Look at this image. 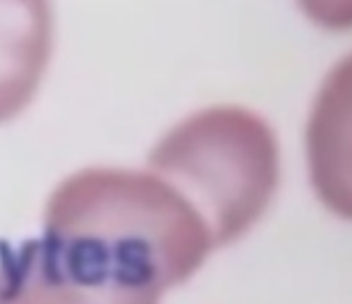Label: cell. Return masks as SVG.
I'll return each mask as SVG.
<instances>
[{
    "label": "cell",
    "instance_id": "6da1fadb",
    "mask_svg": "<svg viewBox=\"0 0 352 304\" xmlns=\"http://www.w3.org/2000/svg\"><path fill=\"white\" fill-rule=\"evenodd\" d=\"M36 242L70 281L161 297L213 249L195 208L153 173L84 168L56 187Z\"/></svg>",
    "mask_w": 352,
    "mask_h": 304
},
{
    "label": "cell",
    "instance_id": "7a4b0ae2",
    "mask_svg": "<svg viewBox=\"0 0 352 304\" xmlns=\"http://www.w3.org/2000/svg\"><path fill=\"white\" fill-rule=\"evenodd\" d=\"M148 173L204 221L213 247L240 240L278 187V142L247 108H206L170 129L148 153Z\"/></svg>",
    "mask_w": 352,
    "mask_h": 304
},
{
    "label": "cell",
    "instance_id": "3957f363",
    "mask_svg": "<svg viewBox=\"0 0 352 304\" xmlns=\"http://www.w3.org/2000/svg\"><path fill=\"white\" fill-rule=\"evenodd\" d=\"M307 158L319 199L352 221V56L336 65L319 89L307 124Z\"/></svg>",
    "mask_w": 352,
    "mask_h": 304
},
{
    "label": "cell",
    "instance_id": "277c9868",
    "mask_svg": "<svg viewBox=\"0 0 352 304\" xmlns=\"http://www.w3.org/2000/svg\"><path fill=\"white\" fill-rule=\"evenodd\" d=\"M53 53V14L41 0H0V122L36 96Z\"/></svg>",
    "mask_w": 352,
    "mask_h": 304
},
{
    "label": "cell",
    "instance_id": "5b68a950",
    "mask_svg": "<svg viewBox=\"0 0 352 304\" xmlns=\"http://www.w3.org/2000/svg\"><path fill=\"white\" fill-rule=\"evenodd\" d=\"M161 297L130 290L82 285L53 271L36 244L19 249L0 281V304H158Z\"/></svg>",
    "mask_w": 352,
    "mask_h": 304
}]
</instances>
